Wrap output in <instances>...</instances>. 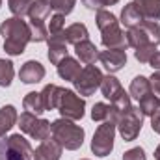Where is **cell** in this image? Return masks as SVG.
I'll use <instances>...</instances> for the list:
<instances>
[{"mask_svg":"<svg viewBox=\"0 0 160 160\" xmlns=\"http://www.w3.org/2000/svg\"><path fill=\"white\" fill-rule=\"evenodd\" d=\"M101 43L104 48H121L125 50L128 47L127 43V32L123 30H114V32H108V34H101Z\"/></svg>","mask_w":160,"mask_h":160,"instance_id":"603a6c76","label":"cell"},{"mask_svg":"<svg viewBox=\"0 0 160 160\" xmlns=\"http://www.w3.org/2000/svg\"><path fill=\"white\" fill-rule=\"evenodd\" d=\"M95 21H97V26L101 30V34H108V32H114V30H119V21L114 13H110L108 9H99L97 15H95Z\"/></svg>","mask_w":160,"mask_h":160,"instance_id":"44dd1931","label":"cell"},{"mask_svg":"<svg viewBox=\"0 0 160 160\" xmlns=\"http://www.w3.org/2000/svg\"><path fill=\"white\" fill-rule=\"evenodd\" d=\"M102 73L99 67L95 65H86L82 67V71L78 73V77L73 80V86H75V91L82 95V97H89L93 95L99 88H101V82H102Z\"/></svg>","mask_w":160,"mask_h":160,"instance_id":"52a82bcc","label":"cell"},{"mask_svg":"<svg viewBox=\"0 0 160 160\" xmlns=\"http://www.w3.org/2000/svg\"><path fill=\"white\" fill-rule=\"evenodd\" d=\"M119 110L114 106V104H108V102H95L93 108H91V119L93 121H112L118 125V119H119Z\"/></svg>","mask_w":160,"mask_h":160,"instance_id":"5bb4252c","label":"cell"},{"mask_svg":"<svg viewBox=\"0 0 160 160\" xmlns=\"http://www.w3.org/2000/svg\"><path fill=\"white\" fill-rule=\"evenodd\" d=\"M13 77H15L13 63H11L9 60L0 58V88H8V86H11Z\"/></svg>","mask_w":160,"mask_h":160,"instance_id":"f546056e","label":"cell"},{"mask_svg":"<svg viewBox=\"0 0 160 160\" xmlns=\"http://www.w3.org/2000/svg\"><path fill=\"white\" fill-rule=\"evenodd\" d=\"M32 4L34 0H8V8L13 13V17H21V19L30 13Z\"/></svg>","mask_w":160,"mask_h":160,"instance_id":"83f0119b","label":"cell"},{"mask_svg":"<svg viewBox=\"0 0 160 160\" xmlns=\"http://www.w3.org/2000/svg\"><path fill=\"white\" fill-rule=\"evenodd\" d=\"M143 114L140 112L138 106H130L127 108L125 112L119 114V119H118V130H119L121 138L125 142H134L142 130V125H143Z\"/></svg>","mask_w":160,"mask_h":160,"instance_id":"5b68a950","label":"cell"},{"mask_svg":"<svg viewBox=\"0 0 160 160\" xmlns=\"http://www.w3.org/2000/svg\"><path fill=\"white\" fill-rule=\"evenodd\" d=\"M56 69H58L60 78H63L65 82H73V80L78 77V73L82 71L80 62L78 60H75V58H71V56L63 58V60L56 65Z\"/></svg>","mask_w":160,"mask_h":160,"instance_id":"ac0fdd59","label":"cell"},{"mask_svg":"<svg viewBox=\"0 0 160 160\" xmlns=\"http://www.w3.org/2000/svg\"><path fill=\"white\" fill-rule=\"evenodd\" d=\"M155 160H160V145L155 149Z\"/></svg>","mask_w":160,"mask_h":160,"instance_id":"ab89813d","label":"cell"},{"mask_svg":"<svg viewBox=\"0 0 160 160\" xmlns=\"http://www.w3.org/2000/svg\"><path fill=\"white\" fill-rule=\"evenodd\" d=\"M127 43H128V47H132L134 50L140 48V47H145V45H153V43L149 41V38H147V34L143 32L142 26L130 28V30L127 32Z\"/></svg>","mask_w":160,"mask_h":160,"instance_id":"4316f807","label":"cell"},{"mask_svg":"<svg viewBox=\"0 0 160 160\" xmlns=\"http://www.w3.org/2000/svg\"><path fill=\"white\" fill-rule=\"evenodd\" d=\"M86 39H89V32H88L84 22H75V24L65 28V41L67 43L78 45L80 41H86Z\"/></svg>","mask_w":160,"mask_h":160,"instance_id":"d4e9b609","label":"cell"},{"mask_svg":"<svg viewBox=\"0 0 160 160\" xmlns=\"http://www.w3.org/2000/svg\"><path fill=\"white\" fill-rule=\"evenodd\" d=\"M99 62L108 71V75H114L127 65V52L121 48H106L99 52Z\"/></svg>","mask_w":160,"mask_h":160,"instance_id":"30bf717a","label":"cell"},{"mask_svg":"<svg viewBox=\"0 0 160 160\" xmlns=\"http://www.w3.org/2000/svg\"><path fill=\"white\" fill-rule=\"evenodd\" d=\"M119 22L125 26V28H136V26H140L142 22H143V17H142V13L138 11V8H136V4L134 2H128L123 9H121V19Z\"/></svg>","mask_w":160,"mask_h":160,"instance_id":"d6986e66","label":"cell"},{"mask_svg":"<svg viewBox=\"0 0 160 160\" xmlns=\"http://www.w3.org/2000/svg\"><path fill=\"white\" fill-rule=\"evenodd\" d=\"M138 102H140L138 108H140V112H142L143 116H149V118H151L155 112H158L160 110V101L153 95V93H149L147 97H143V99L138 101Z\"/></svg>","mask_w":160,"mask_h":160,"instance_id":"f1b7e54d","label":"cell"},{"mask_svg":"<svg viewBox=\"0 0 160 160\" xmlns=\"http://www.w3.org/2000/svg\"><path fill=\"white\" fill-rule=\"evenodd\" d=\"M0 6H2V0H0Z\"/></svg>","mask_w":160,"mask_h":160,"instance_id":"b9f144b4","label":"cell"},{"mask_svg":"<svg viewBox=\"0 0 160 160\" xmlns=\"http://www.w3.org/2000/svg\"><path fill=\"white\" fill-rule=\"evenodd\" d=\"M22 106H24L26 112H30L34 116H41L43 112H47L45 104H43V99H41V93H38V91L26 93V97L22 99Z\"/></svg>","mask_w":160,"mask_h":160,"instance_id":"484cf974","label":"cell"},{"mask_svg":"<svg viewBox=\"0 0 160 160\" xmlns=\"http://www.w3.org/2000/svg\"><path fill=\"white\" fill-rule=\"evenodd\" d=\"M149 65H151V67H153L155 71H160V52H155V56L151 58Z\"/></svg>","mask_w":160,"mask_h":160,"instance_id":"f35d334b","label":"cell"},{"mask_svg":"<svg viewBox=\"0 0 160 160\" xmlns=\"http://www.w3.org/2000/svg\"><path fill=\"white\" fill-rule=\"evenodd\" d=\"M0 34L4 38V50L9 56H21L26 50V45L32 41L30 26L21 17H9L2 21Z\"/></svg>","mask_w":160,"mask_h":160,"instance_id":"6da1fadb","label":"cell"},{"mask_svg":"<svg viewBox=\"0 0 160 160\" xmlns=\"http://www.w3.org/2000/svg\"><path fill=\"white\" fill-rule=\"evenodd\" d=\"M62 151H63V147L54 138H47V140L39 142L38 149H34V160H60Z\"/></svg>","mask_w":160,"mask_h":160,"instance_id":"7c38bea8","label":"cell"},{"mask_svg":"<svg viewBox=\"0 0 160 160\" xmlns=\"http://www.w3.org/2000/svg\"><path fill=\"white\" fill-rule=\"evenodd\" d=\"M142 28H143V32L147 34V38L149 41L153 43V45H160V24L157 21H143L142 24H140Z\"/></svg>","mask_w":160,"mask_h":160,"instance_id":"4dcf8cb0","label":"cell"},{"mask_svg":"<svg viewBox=\"0 0 160 160\" xmlns=\"http://www.w3.org/2000/svg\"><path fill=\"white\" fill-rule=\"evenodd\" d=\"M80 160H89V158H80Z\"/></svg>","mask_w":160,"mask_h":160,"instance_id":"60d3db41","label":"cell"},{"mask_svg":"<svg viewBox=\"0 0 160 160\" xmlns=\"http://www.w3.org/2000/svg\"><path fill=\"white\" fill-rule=\"evenodd\" d=\"M50 134L67 151L80 149L84 143V136H86V132L80 125H77L71 119H65V118H60L54 123H50Z\"/></svg>","mask_w":160,"mask_h":160,"instance_id":"7a4b0ae2","label":"cell"},{"mask_svg":"<svg viewBox=\"0 0 160 160\" xmlns=\"http://www.w3.org/2000/svg\"><path fill=\"white\" fill-rule=\"evenodd\" d=\"M48 60L52 65H58L63 58L69 56L67 52V41H65V30L56 34V36H48Z\"/></svg>","mask_w":160,"mask_h":160,"instance_id":"8fae6325","label":"cell"},{"mask_svg":"<svg viewBox=\"0 0 160 160\" xmlns=\"http://www.w3.org/2000/svg\"><path fill=\"white\" fill-rule=\"evenodd\" d=\"M99 89H101V91H102V95L110 101V104H112V102H116L121 95L125 93V89H123L121 82L116 78L114 75H106V77H102V82H101V88H99Z\"/></svg>","mask_w":160,"mask_h":160,"instance_id":"9a60e30c","label":"cell"},{"mask_svg":"<svg viewBox=\"0 0 160 160\" xmlns=\"http://www.w3.org/2000/svg\"><path fill=\"white\" fill-rule=\"evenodd\" d=\"M19 128L28 134L32 140H38V142H43L47 138H50V121L41 119L39 116H34L30 112H22L19 116Z\"/></svg>","mask_w":160,"mask_h":160,"instance_id":"ba28073f","label":"cell"},{"mask_svg":"<svg viewBox=\"0 0 160 160\" xmlns=\"http://www.w3.org/2000/svg\"><path fill=\"white\" fill-rule=\"evenodd\" d=\"M142 13L143 21H158L160 19V0H132Z\"/></svg>","mask_w":160,"mask_h":160,"instance_id":"ffe728a7","label":"cell"},{"mask_svg":"<svg viewBox=\"0 0 160 160\" xmlns=\"http://www.w3.org/2000/svg\"><path fill=\"white\" fill-rule=\"evenodd\" d=\"M151 128H153V132L160 134V110L151 116Z\"/></svg>","mask_w":160,"mask_h":160,"instance_id":"74e56055","label":"cell"},{"mask_svg":"<svg viewBox=\"0 0 160 160\" xmlns=\"http://www.w3.org/2000/svg\"><path fill=\"white\" fill-rule=\"evenodd\" d=\"M50 2L48 0H36L30 8V21H28V26H30V34H32V41L34 43H43V41L48 39V30H47V21L50 17Z\"/></svg>","mask_w":160,"mask_h":160,"instance_id":"3957f363","label":"cell"},{"mask_svg":"<svg viewBox=\"0 0 160 160\" xmlns=\"http://www.w3.org/2000/svg\"><path fill=\"white\" fill-rule=\"evenodd\" d=\"M48 2L52 9H56V13H62V15H69L77 4V0H48Z\"/></svg>","mask_w":160,"mask_h":160,"instance_id":"836d02e7","label":"cell"},{"mask_svg":"<svg viewBox=\"0 0 160 160\" xmlns=\"http://www.w3.org/2000/svg\"><path fill=\"white\" fill-rule=\"evenodd\" d=\"M123 160H147V157L142 147H132L123 153Z\"/></svg>","mask_w":160,"mask_h":160,"instance_id":"d590c367","label":"cell"},{"mask_svg":"<svg viewBox=\"0 0 160 160\" xmlns=\"http://www.w3.org/2000/svg\"><path fill=\"white\" fill-rule=\"evenodd\" d=\"M75 52H77V58L86 65H93L99 60V48L89 39L80 41L78 45H75Z\"/></svg>","mask_w":160,"mask_h":160,"instance_id":"e0dca14e","label":"cell"},{"mask_svg":"<svg viewBox=\"0 0 160 160\" xmlns=\"http://www.w3.org/2000/svg\"><path fill=\"white\" fill-rule=\"evenodd\" d=\"M82 2H84V6H86L88 9L99 11V9H104L106 6H114V4H118L119 0H82Z\"/></svg>","mask_w":160,"mask_h":160,"instance_id":"e575fe53","label":"cell"},{"mask_svg":"<svg viewBox=\"0 0 160 160\" xmlns=\"http://www.w3.org/2000/svg\"><path fill=\"white\" fill-rule=\"evenodd\" d=\"M149 82H151V91H153V95L160 101V71H155V73L151 75Z\"/></svg>","mask_w":160,"mask_h":160,"instance_id":"8d00e7d4","label":"cell"},{"mask_svg":"<svg viewBox=\"0 0 160 160\" xmlns=\"http://www.w3.org/2000/svg\"><path fill=\"white\" fill-rule=\"evenodd\" d=\"M116 128L118 125L112 121H104L102 125L97 127L93 140H91V153L95 157H108L114 149V138H116Z\"/></svg>","mask_w":160,"mask_h":160,"instance_id":"8992f818","label":"cell"},{"mask_svg":"<svg viewBox=\"0 0 160 160\" xmlns=\"http://www.w3.org/2000/svg\"><path fill=\"white\" fill-rule=\"evenodd\" d=\"M0 160H34V149L21 134L0 138Z\"/></svg>","mask_w":160,"mask_h":160,"instance_id":"277c9868","label":"cell"},{"mask_svg":"<svg viewBox=\"0 0 160 160\" xmlns=\"http://www.w3.org/2000/svg\"><path fill=\"white\" fill-rule=\"evenodd\" d=\"M62 118L71 121H78L84 118V110H86V101L80 97L77 91H71V89H63V95H62V101H60V106H58Z\"/></svg>","mask_w":160,"mask_h":160,"instance_id":"9c48e42d","label":"cell"},{"mask_svg":"<svg viewBox=\"0 0 160 160\" xmlns=\"http://www.w3.org/2000/svg\"><path fill=\"white\" fill-rule=\"evenodd\" d=\"M149 93H153V91H151V82H149L147 77L138 75L136 78L130 82L128 95H130V97H134L136 101H142V99H143V97H147Z\"/></svg>","mask_w":160,"mask_h":160,"instance_id":"cb8c5ba5","label":"cell"},{"mask_svg":"<svg viewBox=\"0 0 160 160\" xmlns=\"http://www.w3.org/2000/svg\"><path fill=\"white\" fill-rule=\"evenodd\" d=\"M62 95H63V88L56 86V84H47L41 91V99H43V104H45V110L50 112V110H56L60 106V101H62Z\"/></svg>","mask_w":160,"mask_h":160,"instance_id":"2e32d148","label":"cell"},{"mask_svg":"<svg viewBox=\"0 0 160 160\" xmlns=\"http://www.w3.org/2000/svg\"><path fill=\"white\" fill-rule=\"evenodd\" d=\"M155 52H157V45H145V47H140L134 50V58L140 63H149L151 58L155 56Z\"/></svg>","mask_w":160,"mask_h":160,"instance_id":"d6a6232c","label":"cell"},{"mask_svg":"<svg viewBox=\"0 0 160 160\" xmlns=\"http://www.w3.org/2000/svg\"><path fill=\"white\" fill-rule=\"evenodd\" d=\"M19 78L24 84H38V82H41V80L45 78V67L41 65L39 62H36V60H28L21 67Z\"/></svg>","mask_w":160,"mask_h":160,"instance_id":"4fadbf2b","label":"cell"},{"mask_svg":"<svg viewBox=\"0 0 160 160\" xmlns=\"http://www.w3.org/2000/svg\"><path fill=\"white\" fill-rule=\"evenodd\" d=\"M47 30H48V36H56V34L63 32V30H65V15H62V13L52 15L50 21H48Z\"/></svg>","mask_w":160,"mask_h":160,"instance_id":"1f68e13d","label":"cell"},{"mask_svg":"<svg viewBox=\"0 0 160 160\" xmlns=\"http://www.w3.org/2000/svg\"><path fill=\"white\" fill-rule=\"evenodd\" d=\"M17 119H19V114H17L15 106L6 104V106L0 108V138H4L6 132H9L15 127Z\"/></svg>","mask_w":160,"mask_h":160,"instance_id":"7402d4cb","label":"cell"}]
</instances>
